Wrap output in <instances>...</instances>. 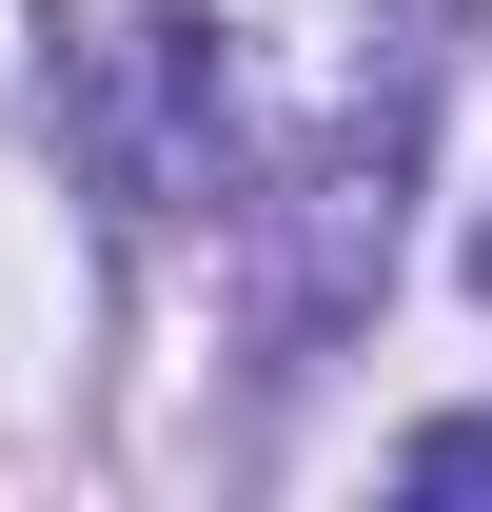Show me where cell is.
Instances as JSON below:
<instances>
[{"label":"cell","instance_id":"7a4b0ae2","mask_svg":"<svg viewBox=\"0 0 492 512\" xmlns=\"http://www.w3.org/2000/svg\"><path fill=\"white\" fill-rule=\"evenodd\" d=\"M473 276H492V237H473Z\"/></svg>","mask_w":492,"mask_h":512},{"label":"cell","instance_id":"6da1fadb","mask_svg":"<svg viewBox=\"0 0 492 512\" xmlns=\"http://www.w3.org/2000/svg\"><path fill=\"white\" fill-rule=\"evenodd\" d=\"M394 473H414V493H492V414H433V434L394 453Z\"/></svg>","mask_w":492,"mask_h":512}]
</instances>
